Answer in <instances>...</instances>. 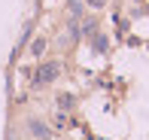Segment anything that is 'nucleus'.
Listing matches in <instances>:
<instances>
[{
    "label": "nucleus",
    "instance_id": "f257e3e1",
    "mask_svg": "<svg viewBox=\"0 0 149 140\" xmlns=\"http://www.w3.org/2000/svg\"><path fill=\"white\" fill-rule=\"evenodd\" d=\"M58 64L55 61H52V64H40V67H37V73H33V82H37V85H46V82H55V76H58Z\"/></svg>",
    "mask_w": 149,
    "mask_h": 140
},
{
    "label": "nucleus",
    "instance_id": "f03ea898",
    "mask_svg": "<svg viewBox=\"0 0 149 140\" xmlns=\"http://www.w3.org/2000/svg\"><path fill=\"white\" fill-rule=\"evenodd\" d=\"M28 128L33 131V137H37V140H49V137H52L49 125H46L43 119H31V122H28Z\"/></svg>",
    "mask_w": 149,
    "mask_h": 140
},
{
    "label": "nucleus",
    "instance_id": "7ed1b4c3",
    "mask_svg": "<svg viewBox=\"0 0 149 140\" xmlns=\"http://www.w3.org/2000/svg\"><path fill=\"white\" fill-rule=\"evenodd\" d=\"M55 104H58L61 113H70L73 107H76V98H73V91H61V95L55 98Z\"/></svg>",
    "mask_w": 149,
    "mask_h": 140
},
{
    "label": "nucleus",
    "instance_id": "20e7f679",
    "mask_svg": "<svg viewBox=\"0 0 149 140\" xmlns=\"http://www.w3.org/2000/svg\"><path fill=\"white\" fill-rule=\"evenodd\" d=\"M43 52H46V37H40V40H33V43H31V55L40 58Z\"/></svg>",
    "mask_w": 149,
    "mask_h": 140
},
{
    "label": "nucleus",
    "instance_id": "39448f33",
    "mask_svg": "<svg viewBox=\"0 0 149 140\" xmlns=\"http://www.w3.org/2000/svg\"><path fill=\"white\" fill-rule=\"evenodd\" d=\"M82 12H85L82 0H70V18H82Z\"/></svg>",
    "mask_w": 149,
    "mask_h": 140
},
{
    "label": "nucleus",
    "instance_id": "423d86ee",
    "mask_svg": "<svg viewBox=\"0 0 149 140\" xmlns=\"http://www.w3.org/2000/svg\"><path fill=\"white\" fill-rule=\"evenodd\" d=\"M85 6L88 9H100V6H107V0H85Z\"/></svg>",
    "mask_w": 149,
    "mask_h": 140
},
{
    "label": "nucleus",
    "instance_id": "0eeeda50",
    "mask_svg": "<svg viewBox=\"0 0 149 140\" xmlns=\"http://www.w3.org/2000/svg\"><path fill=\"white\" fill-rule=\"evenodd\" d=\"M94 49H97V52H104V49H107V40H104V37H100V40H94Z\"/></svg>",
    "mask_w": 149,
    "mask_h": 140
},
{
    "label": "nucleus",
    "instance_id": "6e6552de",
    "mask_svg": "<svg viewBox=\"0 0 149 140\" xmlns=\"http://www.w3.org/2000/svg\"><path fill=\"white\" fill-rule=\"evenodd\" d=\"M137 3H140V0H137Z\"/></svg>",
    "mask_w": 149,
    "mask_h": 140
}]
</instances>
